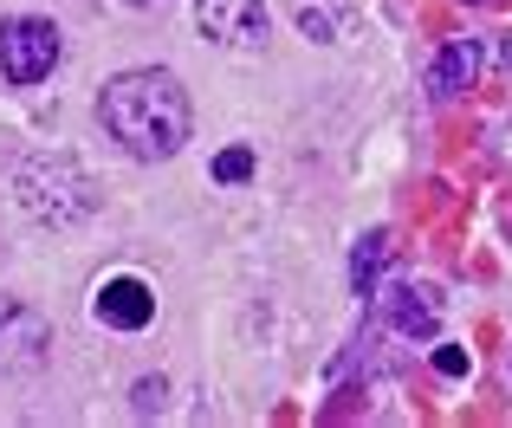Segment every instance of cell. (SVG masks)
I'll list each match as a JSON object with an SVG mask.
<instances>
[{
  "instance_id": "6da1fadb",
  "label": "cell",
  "mask_w": 512,
  "mask_h": 428,
  "mask_svg": "<svg viewBox=\"0 0 512 428\" xmlns=\"http://www.w3.org/2000/svg\"><path fill=\"white\" fill-rule=\"evenodd\" d=\"M98 117L137 163H169L188 143V91L169 72H124L104 85Z\"/></svg>"
},
{
  "instance_id": "277c9868",
  "label": "cell",
  "mask_w": 512,
  "mask_h": 428,
  "mask_svg": "<svg viewBox=\"0 0 512 428\" xmlns=\"http://www.w3.org/2000/svg\"><path fill=\"white\" fill-rule=\"evenodd\" d=\"M195 26L214 46L260 52L266 46V0H195Z\"/></svg>"
},
{
  "instance_id": "52a82bcc",
  "label": "cell",
  "mask_w": 512,
  "mask_h": 428,
  "mask_svg": "<svg viewBox=\"0 0 512 428\" xmlns=\"http://www.w3.org/2000/svg\"><path fill=\"white\" fill-rule=\"evenodd\" d=\"M389 325H396L402 338H435L441 331L435 286H389Z\"/></svg>"
},
{
  "instance_id": "4fadbf2b",
  "label": "cell",
  "mask_w": 512,
  "mask_h": 428,
  "mask_svg": "<svg viewBox=\"0 0 512 428\" xmlns=\"http://www.w3.org/2000/svg\"><path fill=\"white\" fill-rule=\"evenodd\" d=\"M137 409L150 416V409H163V377H143L137 383Z\"/></svg>"
},
{
  "instance_id": "5b68a950",
  "label": "cell",
  "mask_w": 512,
  "mask_h": 428,
  "mask_svg": "<svg viewBox=\"0 0 512 428\" xmlns=\"http://www.w3.org/2000/svg\"><path fill=\"white\" fill-rule=\"evenodd\" d=\"M46 351H52L46 318H39L33 305H20V299H0V377H13V370H39Z\"/></svg>"
},
{
  "instance_id": "8fae6325",
  "label": "cell",
  "mask_w": 512,
  "mask_h": 428,
  "mask_svg": "<svg viewBox=\"0 0 512 428\" xmlns=\"http://www.w3.org/2000/svg\"><path fill=\"white\" fill-rule=\"evenodd\" d=\"M247 176H253V150H240V143H234V150L214 156V182H247Z\"/></svg>"
},
{
  "instance_id": "9c48e42d",
  "label": "cell",
  "mask_w": 512,
  "mask_h": 428,
  "mask_svg": "<svg viewBox=\"0 0 512 428\" xmlns=\"http://www.w3.org/2000/svg\"><path fill=\"white\" fill-rule=\"evenodd\" d=\"M292 13H299L305 39H344L350 33V7L344 0H292Z\"/></svg>"
},
{
  "instance_id": "8992f818",
  "label": "cell",
  "mask_w": 512,
  "mask_h": 428,
  "mask_svg": "<svg viewBox=\"0 0 512 428\" xmlns=\"http://www.w3.org/2000/svg\"><path fill=\"white\" fill-rule=\"evenodd\" d=\"M98 318L104 325H117V331H143L156 318V292L143 286V279H104L98 286Z\"/></svg>"
},
{
  "instance_id": "7a4b0ae2",
  "label": "cell",
  "mask_w": 512,
  "mask_h": 428,
  "mask_svg": "<svg viewBox=\"0 0 512 428\" xmlns=\"http://www.w3.org/2000/svg\"><path fill=\"white\" fill-rule=\"evenodd\" d=\"M13 195L46 227H78V221L98 214V182L85 176L78 156H26V163L13 169Z\"/></svg>"
},
{
  "instance_id": "ba28073f",
  "label": "cell",
  "mask_w": 512,
  "mask_h": 428,
  "mask_svg": "<svg viewBox=\"0 0 512 428\" xmlns=\"http://www.w3.org/2000/svg\"><path fill=\"white\" fill-rule=\"evenodd\" d=\"M474 72H480V52L467 46V39H454V46H441L435 72H428V91H435V98H461V91L474 85Z\"/></svg>"
},
{
  "instance_id": "9a60e30c",
  "label": "cell",
  "mask_w": 512,
  "mask_h": 428,
  "mask_svg": "<svg viewBox=\"0 0 512 428\" xmlns=\"http://www.w3.org/2000/svg\"><path fill=\"white\" fill-rule=\"evenodd\" d=\"M124 7H163V0H124Z\"/></svg>"
},
{
  "instance_id": "3957f363",
  "label": "cell",
  "mask_w": 512,
  "mask_h": 428,
  "mask_svg": "<svg viewBox=\"0 0 512 428\" xmlns=\"http://www.w3.org/2000/svg\"><path fill=\"white\" fill-rule=\"evenodd\" d=\"M59 65V26L20 13V20H0V72L7 85H39V78Z\"/></svg>"
},
{
  "instance_id": "5bb4252c",
  "label": "cell",
  "mask_w": 512,
  "mask_h": 428,
  "mask_svg": "<svg viewBox=\"0 0 512 428\" xmlns=\"http://www.w3.org/2000/svg\"><path fill=\"white\" fill-rule=\"evenodd\" d=\"M493 59H500V65H506V72H512V33L500 39V52H493Z\"/></svg>"
},
{
  "instance_id": "30bf717a",
  "label": "cell",
  "mask_w": 512,
  "mask_h": 428,
  "mask_svg": "<svg viewBox=\"0 0 512 428\" xmlns=\"http://www.w3.org/2000/svg\"><path fill=\"white\" fill-rule=\"evenodd\" d=\"M389 247H396L389 234H363V247L350 253V279H357V292H376V273H383Z\"/></svg>"
},
{
  "instance_id": "7c38bea8",
  "label": "cell",
  "mask_w": 512,
  "mask_h": 428,
  "mask_svg": "<svg viewBox=\"0 0 512 428\" xmlns=\"http://www.w3.org/2000/svg\"><path fill=\"white\" fill-rule=\"evenodd\" d=\"M467 364H474V357H467L461 344H441V351H435V370H441V377H467Z\"/></svg>"
}]
</instances>
